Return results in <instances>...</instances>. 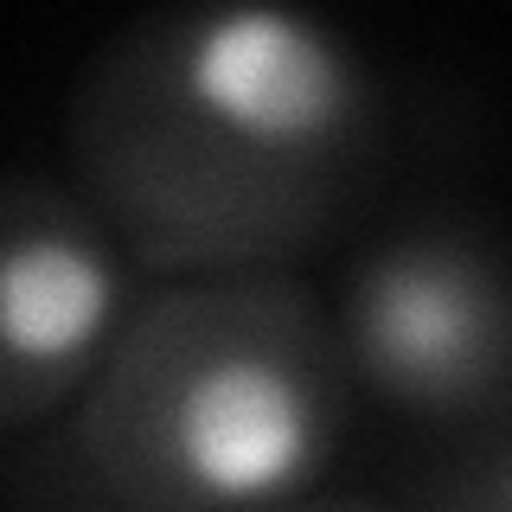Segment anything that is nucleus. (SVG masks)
<instances>
[{
	"instance_id": "obj_1",
	"label": "nucleus",
	"mask_w": 512,
	"mask_h": 512,
	"mask_svg": "<svg viewBox=\"0 0 512 512\" xmlns=\"http://www.w3.org/2000/svg\"><path fill=\"white\" fill-rule=\"evenodd\" d=\"M391 141L365 45L276 0L141 7L64 96V180L141 282L308 276L372 212Z\"/></svg>"
},
{
	"instance_id": "obj_2",
	"label": "nucleus",
	"mask_w": 512,
	"mask_h": 512,
	"mask_svg": "<svg viewBox=\"0 0 512 512\" xmlns=\"http://www.w3.org/2000/svg\"><path fill=\"white\" fill-rule=\"evenodd\" d=\"M352 410L308 276L141 282L52 423L45 487L71 512H276L320 493Z\"/></svg>"
},
{
	"instance_id": "obj_3",
	"label": "nucleus",
	"mask_w": 512,
	"mask_h": 512,
	"mask_svg": "<svg viewBox=\"0 0 512 512\" xmlns=\"http://www.w3.org/2000/svg\"><path fill=\"white\" fill-rule=\"evenodd\" d=\"M320 301L352 397L442 442L512 429L506 231L474 199L365 224Z\"/></svg>"
},
{
	"instance_id": "obj_4",
	"label": "nucleus",
	"mask_w": 512,
	"mask_h": 512,
	"mask_svg": "<svg viewBox=\"0 0 512 512\" xmlns=\"http://www.w3.org/2000/svg\"><path fill=\"white\" fill-rule=\"evenodd\" d=\"M135 295V263L64 173H0V436L71 410Z\"/></svg>"
},
{
	"instance_id": "obj_5",
	"label": "nucleus",
	"mask_w": 512,
	"mask_h": 512,
	"mask_svg": "<svg viewBox=\"0 0 512 512\" xmlns=\"http://www.w3.org/2000/svg\"><path fill=\"white\" fill-rule=\"evenodd\" d=\"M404 512H512V429L442 442V455L410 487Z\"/></svg>"
},
{
	"instance_id": "obj_6",
	"label": "nucleus",
	"mask_w": 512,
	"mask_h": 512,
	"mask_svg": "<svg viewBox=\"0 0 512 512\" xmlns=\"http://www.w3.org/2000/svg\"><path fill=\"white\" fill-rule=\"evenodd\" d=\"M276 512H404L391 500H365V493H308V500H288Z\"/></svg>"
},
{
	"instance_id": "obj_7",
	"label": "nucleus",
	"mask_w": 512,
	"mask_h": 512,
	"mask_svg": "<svg viewBox=\"0 0 512 512\" xmlns=\"http://www.w3.org/2000/svg\"><path fill=\"white\" fill-rule=\"evenodd\" d=\"M39 512H71V506H58V500H52V506H39Z\"/></svg>"
}]
</instances>
